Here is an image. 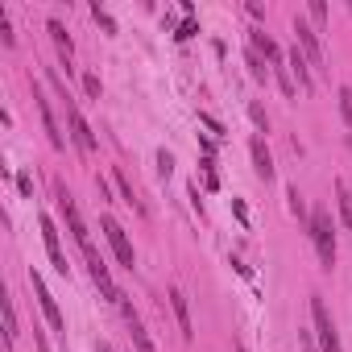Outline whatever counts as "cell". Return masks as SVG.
<instances>
[{
	"mask_svg": "<svg viewBox=\"0 0 352 352\" xmlns=\"http://www.w3.org/2000/svg\"><path fill=\"white\" fill-rule=\"evenodd\" d=\"M58 208H63V216H67V228H71L75 245H79V249H83V257H87V270H91L96 286L104 290V298L120 302V290L112 286V274H108V265H104V257H100V249H96V241H91V232H87V224H83V216H79L75 199L67 195V187H58Z\"/></svg>",
	"mask_w": 352,
	"mask_h": 352,
	"instance_id": "1",
	"label": "cell"
},
{
	"mask_svg": "<svg viewBox=\"0 0 352 352\" xmlns=\"http://www.w3.org/2000/svg\"><path fill=\"white\" fill-rule=\"evenodd\" d=\"M311 241H315V253L323 261V270L336 265V228H331V216L327 212H315L311 216Z\"/></svg>",
	"mask_w": 352,
	"mask_h": 352,
	"instance_id": "2",
	"label": "cell"
},
{
	"mask_svg": "<svg viewBox=\"0 0 352 352\" xmlns=\"http://www.w3.org/2000/svg\"><path fill=\"white\" fill-rule=\"evenodd\" d=\"M54 83H58V91H63V104H67V124H71V137H75V145H79L83 153H91V149H96V133H91V124L83 120L79 104L67 96V83H63V79H54Z\"/></svg>",
	"mask_w": 352,
	"mask_h": 352,
	"instance_id": "3",
	"label": "cell"
},
{
	"mask_svg": "<svg viewBox=\"0 0 352 352\" xmlns=\"http://www.w3.org/2000/svg\"><path fill=\"white\" fill-rule=\"evenodd\" d=\"M311 319H315L319 352H344V348H340V336H336V323H331V315H327V307H323V298H319V294L311 298Z\"/></svg>",
	"mask_w": 352,
	"mask_h": 352,
	"instance_id": "4",
	"label": "cell"
},
{
	"mask_svg": "<svg viewBox=\"0 0 352 352\" xmlns=\"http://www.w3.org/2000/svg\"><path fill=\"white\" fill-rule=\"evenodd\" d=\"M100 228H104V236H108V245H112V253H116V261L124 265V270H133L137 265V253H133V245H129V236H124V228L112 220V216H104L100 220Z\"/></svg>",
	"mask_w": 352,
	"mask_h": 352,
	"instance_id": "5",
	"label": "cell"
},
{
	"mask_svg": "<svg viewBox=\"0 0 352 352\" xmlns=\"http://www.w3.org/2000/svg\"><path fill=\"white\" fill-rule=\"evenodd\" d=\"M30 286H34V294H38V302H42V311H46V319H50V327L67 340V319H63V311H58V302H54V294H50V286L42 282V274H30Z\"/></svg>",
	"mask_w": 352,
	"mask_h": 352,
	"instance_id": "6",
	"label": "cell"
},
{
	"mask_svg": "<svg viewBox=\"0 0 352 352\" xmlns=\"http://www.w3.org/2000/svg\"><path fill=\"white\" fill-rule=\"evenodd\" d=\"M42 241H46V253H50V265L67 278V274H71V261H67V253H63V241H58V228H54L50 216H42Z\"/></svg>",
	"mask_w": 352,
	"mask_h": 352,
	"instance_id": "7",
	"label": "cell"
},
{
	"mask_svg": "<svg viewBox=\"0 0 352 352\" xmlns=\"http://www.w3.org/2000/svg\"><path fill=\"white\" fill-rule=\"evenodd\" d=\"M34 100H38L42 124H46V133H50V145H54V149H63V145H67V137H63V129H58V120H54V112H50V100L42 96V87H34Z\"/></svg>",
	"mask_w": 352,
	"mask_h": 352,
	"instance_id": "8",
	"label": "cell"
},
{
	"mask_svg": "<svg viewBox=\"0 0 352 352\" xmlns=\"http://www.w3.org/2000/svg\"><path fill=\"white\" fill-rule=\"evenodd\" d=\"M294 38H298V46H302V54H307L311 63H323V46H319L315 30H311L307 21H294Z\"/></svg>",
	"mask_w": 352,
	"mask_h": 352,
	"instance_id": "9",
	"label": "cell"
},
{
	"mask_svg": "<svg viewBox=\"0 0 352 352\" xmlns=\"http://www.w3.org/2000/svg\"><path fill=\"white\" fill-rule=\"evenodd\" d=\"M249 149H253V170H257V179H274V157H270V149H265V141L261 137H253L249 141Z\"/></svg>",
	"mask_w": 352,
	"mask_h": 352,
	"instance_id": "10",
	"label": "cell"
},
{
	"mask_svg": "<svg viewBox=\"0 0 352 352\" xmlns=\"http://www.w3.org/2000/svg\"><path fill=\"white\" fill-rule=\"evenodd\" d=\"M46 30H50V38H54V46H58V54H63V63H71V54H75V42H71V34H67V25H63L58 17H50V21H46Z\"/></svg>",
	"mask_w": 352,
	"mask_h": 352,
	"instance_id": "11",
	"label": "cell"
},
{
	"mask_svg": "<svg viewBox=\"0 0 352 352\" xmlns=\"http://www.w3.org/2000/svg\"><path fill=\"white\" fill-rule=\"evenodd\" d=\"M170 307H174V315H179L183 340H191V307H187V294L183 290H170Z\"/></svg>",
	"mask_w": 352,
	"mask_h": 352,
	"instance_id": "12",
	"label": "cell"
},
{
	"mask_svg": "<svg viewBox=\"0 0 352 352\" xmlns=\"http://www.w3.org/2000/svg\"><path fill=\"white\" fill-rule=\"evenodd\" d=\"M124 323H129V336H133L137 352H153V344H149V336H145V327H141V319H137L133 307H124Z\"/></svg>",
	"mask_w": 352,
	"mask_h": 352,
	"instance_id": "13",
	"label": "cell"
},
{
	"mask_svg": "<svg viewBox=\"0 0 352 352\" xmlns=\"http://www.w3.org/2000/svg\"><path fill=\"white\" fill-rule=\"evenodd\" d=\"M290 71L298 75V87H311V67H307V54H302L298 46L290 50Z\"/></svg>",
	"mask_w": 352,
	"mask_h": 352,
	"instance_id": "14",
	"label": "cell"
},
{
	"mask_svg": "<svg viewBox=\"0 0 352 352\" xmlns=\"http://www.w3.org/2000/svg\"><path fill=\"white\" fill-rule=\"evenodd\" d=\"M13 340H17V311H13V302L5 298V344H9V352H13Z\"/></svg>",
	"mask_w": 352,
	"mask_h": 352,
	"instance_id": "15",
	"label": "cell"
},
{
	"mask_svg": "<svg viewBox=\"0 0 352 352\" xmlns=\"http://www.w3.org/2000/svg\"><path fill=\"white\" fill-rule=\"evenodd\" d=\"M336 199H340V216H344V224L352 228V191H348L344 183H336Z\"/></svg>",
	"mask_w": 352,
	"mask_h": 352,
	"instance_id": "16",
	"label": "cell"
},
{
	"mask_svg": "<svg viewBox=\"0 0 352 352\" xmlns=\"http://www.w3.org/2000/svg\"><path fill=\"white\" fill-rule=\"evenodd\" d=\"M340 116H344V124L352 129V87H340Z\"/></svg>",
	"mask_w": 352,
	"mask_h": 352,
	"instance_id": "17",
	"label": "cell"
},
{
	"mask_svg": "<svg viewBox=\"0 0 352 352\" xmlns=\"http://www.w3.org/2000/svg\"><path fill=\"white\" fill-rule=\"evenodd\" d=\"M245 63H249L253 79H265V63H261V54H257V50H249V54H245Z\"/></svg>",
	"mask_w": 352,
	"mask_h": 352,
	"instance_id": "18",
	"label": "cell"
},
{
	"mask_svg": "<svg viewBox=\"0 0 352 352\" xmlns=\"http://www.w3.org/2000/svg\"><path fill=\"white\" fill-rule=\"evenodd\" d=\"M204 179H208V191L220 187V174H216V162H212V157H204Z\"/></svg>",
	"mask_w": 352,
	"mask_h": 352,
	"instance_id": "19",
	"label": "cell"
},
{
	"mask_svg": "<svg viewBox=\"0 0 352 352\" xmlns=\"http://www.w3.org/2000/svg\"><path fill=\"white\" fill-rule=\"evenodd\" d=\"M199 34V25H195V17H187L183 25H179V34H174V38H179V42H187V38H195Z\"/></svg>",
	"mask_w": 352,
	"mask_h": 352,
	"instance_id": "20",
	"label": "cell"
},
{
	"mask_svg": "<svg viewBox=\"0 0 352 352\" xmlns=\"http://www.w3.org/2000/svg\"><path fill=\"white\" fill-rule=\"evenodd\" d=\"M116 187H120V195H124V204L133 208L137 199H133V187H129V179H124V174H116ZM137 208H141V204H137Z\"/></svg>",
	"mask_w": 352,
	"mask_h": 352,
	"instance_id": "21",
	"label": "cell"
},
{
	"mask_svg": "<svg viewBox=\"0 0 352 352\" xmlns=\"http://www.w3.org/2000/svg\"><path fill=\"white\" fill-rule=\"evenodd\" d=\"M157 170H162V179H170V170H174V157H170L166 149L157 153Z\"/></svg>",
	"mask_w": 352,
	"mask_h": 352,
	"instance_id": "22",
	"label": "cell"
},
{
	"mask_svg": "<svg viewBox=\"0 0 352 352\" xmlns=\"http://www.w3.org/2000/svg\"><path fill=\"white\" fill-rule=\"evenodd\" d=\"M91 13H96V21H100V25H104V30H108V34H116V21H112V17H108V13H104V9H100V5H96V9H91Z\"/></svg>",
	"mask_w": 352,
	"mask_h": 352,
	"instance_id": "23",
	"label": "cell"
},
{
	"mask_svg": "<svg viewBox=\"0 0 352 352\" xmlns=\"http://www.w3.org/2000/svg\"><path fill=\"white\" fill-rule=\"evenodd\" d=\"M83 87H87V96H100V75H83Z\"/></svg>",
	"mask_w": 352,
	"mask_h": 352,
	"instance_id": "24",
	"label": "cell"
},
{
	"mask_svg": "<svg viewBox=\"0 0 352 352\" xmlns=\"http://www.w3.org/2000/svg\"><path fill=\"white\" fill-rule=\"evenodd\" d=\"M311 17H315V21H323V17H327V5H323V0H315V5H311Z\"/></svg>",
	"mask_w": 352,
	"mask_h": 352,
	"instance_id": "25",
	"label": "cell"
},
{
	"mask_svg": "<svg viewBox=\"0 0 352 352\" xmlns=\"http://www.w3.org/2000/svg\"><path fill=\"white\" fill-rule=\"evenodd\" d=\"M290 212H294V216H302V199H298V191H290Z\"/></svg>",
	"mask_w": 352,
	"mask_h": 352,
	"instance_id": "26",
	"label": "cell"
},
{
	"mask_svg": "<svg viewBox=\"0 0 352 352\" xmlns=\"http://www.w3.org/2000/svg\"><path fill=\"white\" fill-rule=\"evenodd\" d=\"M38 352H50V348H46V340H42V336H38Z\"/></svg>",
	"mask_w": 352,
	"mask_h": 352,
	"instance_id": "27",
	"label": "cell"
},
{
	"mask_svg": "<svg viewBox=\"0 0 352 352\" xmlns=\"http://www.w3.org/2000/svg\"><path fill=\"white\" fill-rule=\"evenodd\" d=\"M96 352H112V348H108V344H100V348H96Z\"/></svg>",
	"mask_w": 352,
	"mask_h": 352,
	"instance_id": "28",
	"label": "cell"
}]
</instances>
